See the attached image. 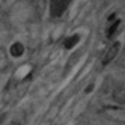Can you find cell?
<instances>
[{
  "label": "cell",
  "instance_id": "obj_1",
  "mask_svg": "<svg viewBox=\"0 0 125 125\" xmlns=\"http://www.w3.org/2000/svg\"><path fill=\"white\" fill-rule=\"evenodd\" d=\"M6 53H8V57H12L15 60L21 59L26 54V45L21 41H15V42H12L9 45V48L6 50Z\"/></svg>",
  "mask_w": 125,
  "mask_h": 125
},
{
  "label": "cell",
  "instance_id": "obj_2",
  "mask_svg": "<svg viewBox=\"0 0 125 125\" xmlns=\"http://www.w3.org/2000/svg\"><path fill=\"white\" fill-rule=\"evenodd\" d=\"M119 51H121V42L119 41H115L112 45L105 50V53H104V56H103V65H109L110 62H113L116 57H118Z\"/></svg>",
  "mask_w": 125,
  "mask_h": 125
},
{
  "label": "cell",
  "instance_id": "obj_3",
  "mask_svg": "<svg viewBox=\"0 0 125 125\" xmlns=\"http://www.w3.org/2000/svg\"><path fill=\"white\" fill-rule=\"evenodd\" d=\"M69 3H71V0H50V12H51V15H54V17L62 15L66 11Z\"/></svg>",
  "mask_w": 125,
  "mask_h": 125
},
{
  "label": "cell",
  "instance_id": "obj_4",
  "mask_svg": "<svg viewBox=\"0 0 125 125\" xmlns=\"http://www.w3.org/2000/svg\"><path fill=\"white\" fill-rule=\"evenodd\" d=\"M26 121H27L26 110H17L9 116V119L6 121L5 125H26Z\"/></svg>",
  "mask_w": 125,
  "mask_h": 125
},
{
  "label": "cell",
  "instance_id": "obj_5",
  "mask_svg": "<svg viewBox=\"0 0 125 125\" xmlns=\"http://www.w3.org/2000/svg\"><path fill=\"white\" fill-rule=\"evenodd\" d=\"M119 26H121V20H119V18L109 21V23H107V26H105V36L109 38V39H112V38L115 36L116 30L119 29Z\"/></svg>",
  "mask_w": 125,
  "mask_h": 125
},
{
  "label": "cell",
  "instance_id": "obj_6",
  "mask_svg": "<svg viewBox=\"0 0 125 125\" xmlns=\"http://www.w3.org/2000/svg\"><path fill=\"white\" fill-rule=\"evenodd\" d=\"M8 62H9V57H8L6 50L0 48V69H5L8 66Z\"/></svg>",
  "mask_w": 125,
  "mask_h": 125
},
{
  "label": "cell",
  "instance_id": "obj_7",
  "mask_svg": "<svg viewBox=\"0 0 125 125\" xmlns=\"http://www.w3.org/2000/svg\"><path fill=\"white\" fill-rule=\"evenodd\" d=\"M18 0H0V6L2 8H9L12 5H15Z\"/></svg>",
  "mask_w": 125,
  "mask_h": 125
}]
</instances>
